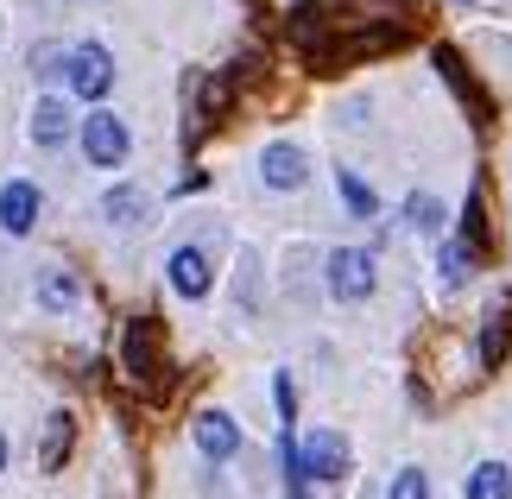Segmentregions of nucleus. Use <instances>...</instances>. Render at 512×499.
Returning <instances> with one entry per match:
<instances>
[{"instance_id": "a211bd4d", "label": "nucleus", "mask_w": 512, "mask_h": 499, "mask_svg": "<svg viewBox=\"0 0 512 499\" xmlns=\"http://www.w3.org/2000/svg\"><path fill=\"white\" fill-rule=\"evenodd\" d=\"M70 436H76V430H70V417L57 411L51 424H45V449H38V468H45V474H51L57 462H64V455H70Z\"/></svg>"}, {"instance_id": "f3484780", "label": "nucleus", "mask_w": 512, "mask_h": 499, "mask_svg": "<svg viewBox=\"0 0 512 499\" xmlns=\"http://www.w3.org/2000/svg\"><path fill=\"white\" fill-rule=\"evenodd\" d=\"M468 499H512V474L500 462H481L468 474Z\"/></svg>"}, {"instance_id": "9d476101", "label": "nucleus", "mask_w": 512, "mask_h": 499, "mask_svg": "<svg viewBox=\"0 0 512 499\" xmlns=\"http://www.w3.org/2000/svg\"><path fill=\"white\" fill-rule=\"evenodd\" d=\"M70 133H76V121H70L64 95H38V108H32V146H45V152H57V146H64Z\"/></svg>"}, {"instance_id": "aec40b11", "label": "nucleus", "mask_w": 512, "mask_h": 499, "mask_svg": "<svg viewBox=\"0 0 512 499\" xmlns=\"http://www.w3.org/2000/svg\"><path fill=\"white\" fill-rule=\"evenodd\" d=\"M405 215H411V228H424V234H437V228H443V209H437V196H411V203H405Z\"/></svg>"}, {"instance_id": "4be33fe9", "label": "nucleus", "mask_w": 512, "mask_h": 499, "mask_svg": "<svg viewBox=\"0 0 512 499\" xmlns=\"http://www.w3.org/2000/svg\"><path fill=\"white\" fill-rule=\"evenodd\" d=\"M0 468H7V436H0Z\"/></svg>"}, {"instance_id": "412c9836", "label": "nucleus", "mask_w": 512, "mask_h": 499, "mask_svg": "<svg viewBox=\"0 0 512 499\" xmlns=\"http://www.w3.org/2000/svg\"><path fill=\"white\" fill-rule=\"evenodd\" d=\"M386 499H430V481H424V468H399V481H392Z\"/></svg>"}, {"instance_id": "f257e3e1", "label": "nucleus", "mask_w": 512, "mask_h": 499, "mask_svg": "<svg viewBox=\"0 0 512 499\" xmlns=\"http://www.w3.org/2000/svg\"><path fill=\"white\" fill-rule=\"evenodd\" d=\"M83 158L95 171H114V165H127V152H133V133H127V121L121 114H108V108H95V114H83Z\"/></svg>"}, {"instance_id": "6ab92c4d", "label": "nucleus", "mask_w": 512, "mask_h": 499, "mask_svg": "<svg viewBox=\"0 0 512 499\" xmlns=\"http://www.w3.org/2000/svg\"><path fill=\"white\" fill-rule=\"evenodd\" d=\"M336 190H342V203H348L354 215H361V222H367V215H380V196H373V190H367L354 171H336Z\"/></svg>"}, {"instance_id": "423d86ee", "label": "nucleus", "mask_w": 512, "mask_h": 499, "mask_svg": "<svg viewBox=\"0 0 512 499\" xmlns=\"http://www.w3.org/2000/svg\"><path fill=\"white\" fill-rule=\"evenodd\" d=\"M121 361H127V373L140 379V386H152V379H159V323H152V316H133V323H127Z\"/></svg>"}, {"instance_id": "1a4fd4ad", "label": "nucleus", "mask_w": 512, "mask_h": 499, "mask_svg": "<svg viewBox=\"0 0 512 499\" xmlns=\"http://www.w3.org/2000/svg\"><path fill=\"white\" fill-rule=\"evenodd\" d=\"M209 285H215L209 253H203V247H177V253H171V291L196 304V297H209Z\"/></svg>"}, {"instance_id": "39448f33", "label": "nucleus", "mask_w": 512, "mask_h": 499, "mask_svg": "<svg viewBox=\"0 0 512 499\" xmlns=\"http://www.w3.org/2000/svg\"><path fill=\"white\" fill-rule=\"evenodd\" d=\"M298 468H304V481H342L348 474V436L342 430H317L298 449Z\"/></svg>"}, {"instance_id": "20e7f679", "label": "nucleus", "mask_w": 512, "mask_h": 499, "mask_svg": "<svg viewBox=\"0 0 512 499\" xmlns=\"http://www.w3.org/2000/svg\"><path fill=\"white\" fill-rule=\"evenodd\" d=\"M392 45H405V26H367V32H348V38H336V45L317 51V57H323V70H342V64L380 57V51H392Z\"/></svg>"}, {"instance_id": "ddd939ff", "label": "nucleus", "mask_w": 512, "mask_h": 499, "mask_svg": "<svg viewBox=\"0 0 512 499\" xmlns=\"http://www.w3.org/2000/svg\"><path fill=\"white\" fill-rule=\"evenodd\" d=\"M437 70H443V83L468 102V114H475V121H487V114H494V108H487V95L475 89V76L462 70V57H456V51H437Z\"/></svg>"}, {"instance_id": "7ed1b4c3", "label": "nucleus", "mask_w": 512, "mask_h": 499, "mask_svg": "<svg viewBox=\"0 0 512 499\" xmlns=\"http://www.w3.org/2000/svg\"><path fill=\"white\" fill-rule=\"evenodd\" d=\"M373 285H380L373 253H361V247H336V253H329V291H336L342 304H361V297H373Z\"/></svg>"}, {"instance_id": "f03ea898", "label": "nucleus", "mask_w": 512, "mask_h": 499, "mask_svg": "<svg viewBox=\"0 0 512 499\" xmlns=\"http://www.w3.org/2000/svg\"><path fill=\"white\" fill-rule=\"evenodd\" d=\"M64 83L83 95V102H102V95L114 89V57H108L102 45H76V51L64 57Z\"/></svg>"}, {"instance_id": "4468645a", "label": "nucleus", "mask_w": 512, "mask_h": 499, "mask_svg": "<svg viewBox=\"0 0 512 499\" xmlns=\"http://www.w3.org/2000/svg\"><path fill=\"white\" fill-rule=\"evenodd\" d=\"M146 209H152V196H146V190H133V184H121V190H108V196H102V215H108V222H121V228L146 222Z\"/></svg>"}, {"instance_id": "9b49d317", "label": "nucleus", "mask_w": 512, "mask_h": 499, "mask_svg": "<svg viewBox=\"0 0 512 499\" xmlns=\"http://www.w3.org/2000/svg\"><path fill=\"white\" fill-rule=\"evenodd\" d=\"M260 177H266V190H298L304 177H310V165H304L298 146H285V139H279V146L260 152Z\"/></svg>"}, {"instance_id": "0eeeda50", "label": "nucleus", "mask_w": 512, "mask_h": 499, "mask_svg": "<svg viewBox=\"0 0 512 499\" xmlns=\"http://www.w3.org/2000/svg\"><path fill=\"white\" fill-rule=\"evenodd\" d=\"M38 228V184L26 177H13V184H0V234H32Z\"/></svg>"}, {"instance_id": "f8f14e48", "label": "nucleus", "mask_w": 512, "mask_h": 499, "mask_svg": "<svg viewBox=\"0 0 512 499\" xmlns=\"http://www.w3.org/2000/svg\"><path fill=\"white\" fill-rule=\"evenodd\" d=\"M196 449H203L209 462H228V455L241 449V424H234L228 411H203L196 417Z\"/></svg>"}, {"instance_id": "6e6552de", "label": "nucleus", "mask_w": 512, "mask_h": 499, "mask_svg": "<svg viewBox=\"0 0 512 499\" xmlns=\"http://www.w3.org/2000/svg\"><path fill=\"white\" fill-rule=\"evenodd\" d=\"M38 310H51V316H70L76 304H83V278H76L70 266H38Z\"/></svg>"}, {"instance_id": "dca6fc26", "label": "nucleus", "mask_w": 512, "mask_h": 499, "mask_svg": "<svg viewBox=\"0 0 512 499\" xmlns=\"http://www.w3.org/2000/svg\"><path fill=\"white\" fill-rule=\"evenodd\" d=\"M506 354H512V310H494V316H487V329H481V361L500 367Z\"/></svg>"}, {"instance_id": "2eb2a0df", "label": "nucleus", "mask_w": 512, "mask_h": 499, "mask_svg": "<svg viewBox=\"0 0 512 499\" xmlns=\"http://www.w3.org/2000/svg\"><path fill=\"white\" fill-rule=\"evenodd\" d=\"M475 259H481V247H468V241H462V234H456V241H443V253H437V272H443V285H449V291H456V285H462V278H468V272H475Z\"/></svg>"}]
</instances>
